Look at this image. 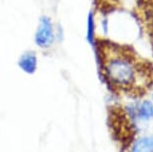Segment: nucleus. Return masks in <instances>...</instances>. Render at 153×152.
<instances>
[{"label":"nucleus","mask_w":153,"mask_h":152,"mask_svg":"<svg viewBox=\"0 0 153 152\" xmlns=\"http://www.w3.org/2000/svg\"><path fill=\"white\" fill-rule=\"evenodd\" d=\"M103 76L117 93L141 97L153 87V64L129 45L95 40Z\"/></svg>","instance_id":"nucleus-1"},{"label":"nucleus","mask_w":153,"mask_h":152,"mask_svg":"<svg viewBox=\"0 0 153 152\" xmlns=\"http://www.w3.org/2000/svg\"><path fill=\"white\" fill-rule=\"evenodd\" d=\"M110 125L115 134V138L123 144V147L128 146L134 138V124L125 111L120 107H115L110 110Z\"/></svg>","instance_id":"nucleus-2"},{"label":"nucleus","mask_w":153,"mask_h":152,"mask_svg":"<svg viewBox=\"0 0 153 152\" xmlns=\"http://www.w3.org/2000/svg\"><path fill=\"white\" fill-rule=\"evenodd\" d=\"M54 29L51 19L48 16H42L39 20L35 32V43L42 49L49 48L54 42Z\"/></svg>","instance_id":"nucleus-3"},{"label":"nucleus","mask_w":153,"mask_h":152,"mask_svg":"<svg viewBox=\"0 0 153 152\" xmlns=\"http://www.w3.org/2000/svg\"><path fill=\"white\" fill-rule=\"evenodd\" d=\"M18 66L27 74H32L37 69V56L33 51L23 53L18 60Z\"/></svg>","instance_id":"nucleus-4"},{"label":"nucleus","mask_w":153,"mask_h":152,"mask_svg":"<svg viewBox=\"0 0 153 152\" xmlns=\"http://www.w3.org/2000/svg\"><path fill=\"white\" fill-rule=\"evenodd\" d=\"M132 152H153V137L147 136L136 140L132 146Z\"/></svg>","instance_id":"nucleus-5"},{"label":"nucleus","mask_w":153,"mask_h":152,"mask_svg":"<svg viewBox=\"0 0 153 152\" xmlns=\"http://www.w3.org/2000/svg\"><path fill=\"white\" fill-rule=\"evenodd\" d=\"M137 116L142 120H149L153 117V104L152 102L145 100L138 107Z\"/></svg>","instance_id":"nucleus-6"},{"label":"nucleus","mask_w":153,"mask_h":152,"mask_svg":"<svg viewBox=\"0 0 153 152\" xmlns=\"http://www.w3.org/2000/svg\"><path fill=\"white\" fill-rule=\"evenodd\" d=\"M88 39L90 40V42L93 41V35H94V33H93V16H92V14H90L89 15V21H88Z\"/></svg>","instance_id":"nucleus-7"},{"label":"nucleus","mask_w":153,"mask_h":152,"mask_svg":"<svg viewBox=\"0 0 153 152\" xmlns=\"http://www.w3.org/2000/svg\"><path fill=\"white\" fill-rule=\"evenodd\" d=\"M152 98H153V95H152Z\"/></svg>","instance_id":"nucleus-8"}]
</instances>
